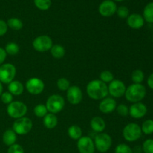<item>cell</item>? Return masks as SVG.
I'll return each mask as SVG.
<instances>
[{"label":"cell","instance_id":"6da1fadb","mask_svg":"<svg viewBox=\"0 0 153 153\" xmlns=\"http://www.w3.org/2000/svg\"><path fill=\"white\" fill-rule=\"evenodd\" d=\"M87 94L93 100H103L108 94V89L105 83L101 80H93L87 85Z\"/></svg>","mask_w":153,"mask_h":153},{"label":"cell","instance_id":"7a4b0ae2","mask_svg":"<svg viewBox=\"0 0 153 153\" xmlns=\"http://www.w3.org/2000/svg\"><path fill=\"white\" fill-rule=\"evenodd\" d=\"M146 89L141 84H132L126 88V99L130 102H139L145 98Z\"/></svg>","mask_w":153,"mask_h":153},{"label":"cell","instance_id":"3957f363","mask_svg":"<svg viewBox=\"0 0 153 153\" xmlns=\"http://www.w3.org/2000/svg\"><path fill=\"white\" fill-rule=\"evenodd\" d=\"M123 135L126 140L134 142L140 138L142 135L141 128L140 126L134 123H128L125 126L123 131Z\"/></svg>","mask_w":153,"mask_h":153},{"label":"cell","instance_id":"277c9868","mask_svg":"<svg viewBox=\"0 0 153 153\" xmlns=\"http://www.w3.org/2000/svg\"><path fill=\"white\" fill-rule=\"evenodd\" d=\"M64 105H65V102L64 98L58 94H54L48 98L46 107L48 111L55 114L61 111Z\"/></svg>","mask_w":153,"mask_h":153},{"label":"cell","instance_id":"5b68a950","mask_svg":"<svg viewBox=\"0 0 153 153\" xmlns=\"http://www.w3.org/2000/svg\"><path fill=\"white\" fill-rule=\"evenodd\" d=\"M7 113L10 117L14 119L23 117L27 113V106L22 102H12L7 105Z\"/></svg>","mask_w":153,"mask_h":153},{"label":"cell","instance_id":"8992f818","mask_svg":"<svg viewBox=\"0 0 153 153\" xmlns=\"http://www.w3.org/2000/svg\"><path fill=\"white\" fill-rule=\"evenodd\" d=\"M32 128V121L28 117L16 119L13 124V130L16 134L24 135L28 134Z\"/></svg>","mask_w":153,"mask_h":153},{"label":"cell","instance_id":"52a82bcc","mask_svg":"<svg viewBox=\"0 0 153 153\" xmlns=\"http://www.w3.org/2000/svg\"><path fill=\"white\" fill-rule=\"evenodd\" d=\"M112 145V139L108 134L100 133L95 137L94 146L100 152H106L110 149Z\"/></svg>","mask_w":153,"mask_h":153},{"label":"cell","instance_id":"ba28073f","mask_svg":"<svg viewBox=\"0 0 153 153\" xmlns=\"http://www.w3.org/2000/svg\"><path fill=\"white\" fill-rule=\"evenodd\" d=\"M16 70L12 64H4L0 66V82L4 84H9L13 81L16 76Z\"/></svg>","mask_w":153,"mask_h":153},{"label":"cell","instance_id":"9c48e42d","mask_svg":"<svg viewBox=\"0 0 153 153\" xmlns=\"http://www.w3.org/2000/svg\"><path fill=\"white\" fill-rule=\"evenodd\" d=\"M33 48L40 52H46L52 47V40L47 35H40L36 37L32 42Z\"/></svg>","mask_w":153,"mask_h":153},{"label":"cell","instance_id":"30bf717a","mask_svg":"<svg viewBox=\"0 0 153 153\" xmlns=\"http://www.w3.org/2000/svg\"><path fill=\"white\" fill-rule=\"evenodd\" d=\"M44 83L38 78H31L28 79L25 84L27 91L33 95H38L43 92L44 89Z\"/></svg>","mask_w":153,"mask_h":153},{"label":"cell","instance_id":"8fae6325","mask_svg":"<svg viewBox=\"0 0 153 153\" xmlns=\"http://www.w3.org/2000/svg\"><path fill=\"white\" fill-rule=\"evenodd\" d=\"M108 93L114 97L120 98L125 95L126 88L123 82L120 80H113L110 82L109 86L108 87Z\"/></svg>","mask_w":153,"mask_h":153},{"label":"cell","instance_id":"7c38bea8","mask_svg":"<svg viewBox=\"0 0 153 153\" xmlns=\"http://www.w3.org/2000/svg\"><path fill=\"white\" fill-rule=\"evenodd\" d=\"M117 4L113 0H105L99 6V12L105 17H109L117 11Z\"/></svg>","mask_w":153,"mask_h":153},{"label":"cell","instance_id":"4fadbf2b","mask_svg":"<svg viewBox=\"0 0 153 153\" xmlns=\"http://www.w3.org/2000/svg\"><path fill=\"white\" fill-rule=\"evenodd\" d=\"M77 147L80 153H94L95 152L94 141L88 136H84L78 140Z\"/></svg>","mask_w":153,"mask_h":153},{"label":"cell","instance_id":"5bb4252c","mask_svg":"<svg viewBox=\"0 0 153 153\" xmlns=\"http://www.w3.org/2000/svg\"><path fill=\"white\" fill-rule=\"evenodd\" d=\"M67 91V97L69 102L72 105H78L82 102L83 95L82 90L79 87L70 86Z\"/></svg>","mask_w":153,"mask_h":153},{"label":"cell","instance_id":"9a60e30c","mask_svg":"<svg viewBox=\"0 0 153 153\" xmlns=\"http://www.w3.org/2000/svg\"><path fill=\"white\" fill-rule=\"evenodd\" d=\"M146 113H147V108L146 105L139 102L134 103L130 106L128 114L131 115V117L134 119H140L143 117Z\"/></svg>","mask_w":153,"mask_h":153},{"label":"cell","instance_id":"2e32d148","mask_svg":"<svg viewBox=\"0 0 153 153\" xmlns=\"http://www.w3.org/2000/svg\"><path fill=\"white\" fill-rule=\"evenodd\" d=\"M127 25L133 29H140L144 25V19L138 13H132L127 17Z\"/></svg>","mask_w":153,"mask_h":153},{"label":"cell","instance_id":"e0dca14e","mask_svg":"<svg viewBox=\"0 0 153 153\" xmlns=\"http://www.w3.org/2000/svg\"><path fill=\"white\" fill-rule=\"evenodd\" d=\"M117 108V102L115 100L112 98H105L103 99L100 103V111L103 114H110L113 112Z\"/></svg>","mask_w":153,"mask_h":153},{"label":"cell","instance_id":"ac0fdd59","mask_svg":"<svg viewBox=\"0 0 153 153\" xmlns=\"http://www.w3.org/2000/svg\"><path fill=\"white\" fill-rule=\"evenodd\" d=\"M91 128L94 131L101 133L105 130L106 127L105 122L100 117H95L91 121Z\"/></svg>","mask_w":153,"mask_h":153},{"label":"cell","instance_id":"d6986e66","mask_svg":"<svg viewBox=\"0 0 153 153\" xmlns=\"http://www.w3.org/2000/svg\"><path fill=\"white\" fill-rule=\"evenodd\" d=\"M16 139V134L13 129H7L3 134L2 140L6 146H10L15 144Z\"/></svg>","mask_w":153,"mask_h":153},{"label":"cell","instance_id":"ffe728a7","mask_svg":"<svg viewBox=\"0 0 153 153\" xmlns=\"http://www.w3.org/2000/svg\"><path fill=\"white\" fill-rule=\"evenodd\" d=\"M8 91L12 95L19 96L23 93V85L19 81H12L8 84Z\"/></svg>","mask_w":153,"mask_h":153},{"label":"cell","instance_id":"44dd1931","mask_svg":"<svg viewBox=\"0 0 153 153\" xmlns=\"http://www.w3.org/2000/svg\"><path fill=\"white\" fill-rule=\"evenodd\" d=\"M43 125L49 129L55 128L58 125V118L55 114L49 113L43 117Z\"/></svg>","mask_w":153,"mask_h":153},{"label":"cell","instance_id":"7402d4cb","mask_svg":"<svg viewBox=\"0 0 153 153\" xmlns=\"http://www.w3.org/2000/svg\"><path fill=\"white\" fill-rule=\"evenodd\" d=\"M68 135L73 140H79L82 137V130L79 126L73 125L69 127Z\"/></svg>","mask_w":153,"mask_h":153},{"label":"cell","instance_id":"603a6c76","mask_svg":"<svg viewBox=\"0 0 153 153\" xmlns=\"http://www.w3.org/2000/svg\"><path fill=\"white\" fill-rule=\"evenodd\" d=\"M51 55L56 59H61L65 55V49L61 45L56 44L53 45L51 48Z\"/></svg>","mask_w":153,"mask_h":153},{"label":"cell","instance_id":"cb8c5ba5","mask_svg":"<svg viewBox=\"0 0 153 153\" xmlns=\"http://www.w3.org/2000/svg\"><path fill=\"white\" fill-rule=\"evenodd\" d=\"M143 17L149 23H153V2L148 3L144 7Z\"/></svg>","mask_w":153,"mask_h":153},{"label":"cell","instance_id":"d4e9b609","mask_svg":"<svg viewBox=\"0 0 153 153\" xmlns=\"http://www.w3.org/2000/svg\"><path fill=\"white\" fill-rule=\"evenodd\" d=\"M7 27L10 28L12 30H14V31H19V30L22 29V26H23V24H22V22L21 21V19L16 17L9 19L7 20Z\"/></svg>","mask_w":153,"mask_h":153},{"label":"cell","instance_id":"484cf974","mask_svg":"<svg viewBox=\"0 0 153 153\" xmlns=\"http://www.w3.org/2000/svg\"><path fill=\"white\" fill-rule=\"evenodd\" d=\"M131 80L134 84H141L144 80V73L140 70H135L131 73Z\"/></svg>","mask_w":153,"mask_h":153},{"label":"cell","instance_id":"4316f807","mask_svg":"<svg viewBox=\"0 0 153 153\" xmlns=\"http://www.w3.org/2000/svg\"><path fill=\"white\" fill-rule=\"evenodd\" d=\"M141 128L142 132L145 134H153V120H146L142 124Z\"/></svg>","mask_w":153,"mask_h":153},{"label":"cell","instance_id":"83f0119b","mask_svg":"<svg viewBox=\"0 0 153 153\" xmlns=\"http://www.w3.org/2000/svg\"><path fill=\"white\" fill-rule=\"evenodd\" d=\"M4 50H5L6 53L8 54V55H15L19 51V45L16 44V43H13V42H10V43H8L6 45Z\"/></svg>","mask_w":153,"mask_h":153},{"label":"cell","instance_id":"f1b7e54d","mask_svg":"<svg viewBox=\"0 0 153 153\" xmlns=\"http://www.w3.org/2000/svg\"><path fill=\"white\" fill-rule=\"evenodd\" d=\"M36 7L41 10H46L50 8L52 1L51 0H34Z\"/></svg>","mask_w":153,"mask_h":153},{"label":"cell","instance_id":"f546056e","mask_svg":"<svg viewBox=\"0 0 153 153\" xmlns=\"http://www.w3.org/2000/svg\"><path fill=\"white\" fill-rule=\"evenodd\" d=\"M47 108L46 105L43 104H39L36 105L34 108V113L37 117H44L47 114Z\"/></svg>","mask_w":153,"mask_h":153},{"label":"cell","instance_id":"4dcf8cb0","mask_svg":"<svg viewBox=\"0 0 153 153\" xmlns=\"http://www.w3.org/2000/svg\"><path fill=\"white\" fill-rule=\"evenodd\" d=\"M100 80L104 83H110L114 80V75L108 70H104L100 75Z\"/></svg>","mask_w":153,"mask_h":153},{"label":"cell","instance_id":"1f68e13d","mask_svg":"<svg viewBox=\"0 0 153 153\" xmlns=\"http://www.w3.org/2000/svg\"><path fill=\"white\" fill-rule=\"evenodd\" d=\"M57 86L59 88L61 91H65L70 88V82L68 79H67L66 78H61L58 80L57 82Z\"/></svg>","mask_w":153,"mask_h":153},{"label":"cell","instance_id":"d6a6232c","mask_svg":"<svg viewBox=\"0 0 153 153\" xmlns=\"http://www.w3.org/2000/svg\"><path fill=\"white\" fill-rule=\"evenodd\" d=\"M114 153H133V150L129 146L125 143H120L115 148Z\"/></svg>","mask_w":153,"mask_h":153},{"label":"cell","instance_id":"836d02e7","mask_svg":"<svg viewBox=\"0 0 153 153\" xmlns=\"http://www.w3.org/2000/svg\"><path fill=\"white\" fill-rule=\"evenodd\" d=\"M117 14L121 19H125L129 16V10L126 6H120L117 9Z\"/></svg>","mask_w":153,"mask_h":153},{"label":"cell","instance_id":"e575fe53","mask_svg":"<svg viewBox=\"0 0 153 153\" xmlns=\"http://www.w3.org/2000/svg\"><path fill=\"white\" fill-rule=\"evenodd\" d=\"M143 151L144 153H153V139H147L143 142Z\"/></svg>","mask_w":153,"mask_h":153},{"label":"cell","instance_id":"d590c367","mask_svg":"<svg viewBox=\"0 0 153 153\" xmlns=\"http://www.w3.org/2000/svg\"><path fill=\"white\" fill-rule=\"evenodd\" d=\"M116 109L117 112L123 117H126L129 114V108H128V106L124 104H120L117 106Z\"/></svg>","mask_w":153,"mask_h":153},{"label":"cell","instance_id":"8d00e7d4","mask_svg":"<svg viewBox=\"0 0 153 153\" xmlns=\"http://www.w3.org/2000/svg\"><path fill=\"white\" fill-rule=\"evenodd\" d=\"M1 100L4 104L9 105L13 102V95L10 92L2 93L1 95Z\"/></svg>","mask_w":153,"mask_h":153},{"label":"cell","instance_id":"74e56055","mask_svg":"<svg viewBox=\"0 0 153 153\" xmlns=\"http://www.w3.org/2000/svg\"><path fill=\"white\" fill-rule=\"evenodd\" d=\"M7 153H24V149L22 146L17 144V143H15V144L9 146L8 149H7Z\"/></svg>","mask_w":153,"mask_h":153},{"label":"cell","instance_id":"f35d334b","mask_svg":"<svg viewBox=\"0 0 153 153\" xmlns=\"http://www.w3.org/2000/svg\"><path fill=\"white\" fill-rule=\"evenodd\" d=\"M7 22H4V20L0 19V37L4 35L7 31Z\"/></svg>","mask_w":153,"mask_h":153},{"label":"cell","instance_id":"ab89813d","mask_svg":"<svg viewBox=\"0 0 153 153\" xmlns=\"http://www.w3.org/2000/svg\"><path fill=\"white\" fill-rule=\"evenodd\" d=\"M6 57H7V53H6L4 49L0 47V66L3 64L4 61H5Z\"/></svg>","mask_w":153,"mask_h":153},{"label":"cell","instance_id":"60d3db41","mask_svg":"<svg viewBox=\"0 0 153 153\" xmlns=\"http://www.w3.org/2000/svg\"><path fill=\"white\" fill-rule=\"evenodd\" d=\"M147 85H148V86L151 88V89L153 90V73L149 76V77H148Z\"/></svg>","mask_w":153,"mask_h":153},{"label":"cell","instance_id":"b9f144b4","mask_svg":"<svg viewBox=\"0 0 153 153\" xmlns=\"http://www.w3.org/2000/svg\"><path fill=\"white\" fill-rule=\"evenodd\" d=\"M2 91H3V87H2V85H1V82H0V97H1V94H2Z\"/></svg>","mask_w":153,"mask_h":153},{"label":"cell","instance_id":"7bdbcfd3","mask_svg":"<svg viewBox=\"0 0 153 153\" xmlns=\"http://www.w3.org/2000/svg\"><path fill=\"white\" fill-rule=\"evenodd\" d=\"M114 1H122L123 0H114Z\"/></svg>","mask_w":153,"mask_h":153}]
</instances>
